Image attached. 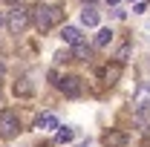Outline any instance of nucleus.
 Listing matches in <instances>:
<instances>
[{"label": "nucleus", "mask_w": 150, "mask_h": 147, "mask_svg": "<svg viewBox=\"0 0 150 147\" xmlns=\"http://www.w3.org/2000/svg\"><path fill=\"white\" fill-rule=\"evenodd\" d=\"M29 23H32V12L23 9V6H18L15 12H9V20H6L9 32H15V35H23V32L29 29Z\"/></svg>", "instance_id": "2"}, {"label": "nucleus", "mask_w": 150, "mask_h": 147, "mask_svg": "<svg viewBox=\"0 0 150 147\" xmlns=\"http://www.w3.org/2000/svg\"><path fill=\"white\" fill-rule=\"evenodd\" d=\"M20 133V118L15 110H0V136L3 139H15Z\"/></svg>", "instance_id": "3"}, {"label": "nucleus", "mask_w": 150, "mask_h": 147, "mask_svg": "<svg viewBox=\"0 0 150 147\" xmlns=\"http://www.w3.org/2000/svg\"><path fill=\"white\" fill-rule=\"evenodd\" d=\"M84 3H95V0H84Z\"/></svg>", "instance_id": "18"}, {"label": "nucleus", "mask_w": 150, "mask_h": 147, "mask_svg": "<svg viewBox=\"0 0 150 147\" xmlns=\"http://www.w3.org/2000/svg\"><path fill=\"white\" fill-rule=\"evenodd\" d=\"M133 110L136 112L150 110V87H139L136 90V95H133Z\"/></svg>", "instance_id": "5"}, {"label": "nucleus", "mask_w": 150, "mask_h": 147, "mask_svg": "<svg viewBox=\"0 0 150 147\" xmlns=\"http://www.w3.org/2000/svg\"><path fill=\"white\" fill-rule=\"evenodd\" d=\"M61 18H64V12H61L58 6H38L35 9V26L40 32H49Z\"/></svg>", "instance_id": "1"}, {"label": "nucleus", "mask_w": 150, "mask_h": 147, "mask_svg": "<svg viewBox=\"0 0 150 147\" xmlns=\"http://www.w3.org/2000/svg\"><path fill=\"white\" fill-rule=\"evenodd\" d=\"M32 90V87H29V84H15V92H23V95H26V92Z\"/></svg>", "instance_id": "14"}, {"label": "nucleus", "mask_w": 150, "mask_h": 147, "mask_svg": "<svg viewBox=\"0 0 150 147\" xmlns=\"http://www.w3.org/2000/svg\"><path fill=\"white\" fill-rule=\"evenodd\" d=\"M144 9H147V6H144V3H142V0H136V6H133V12H136V15H142V12H144Z\"/></svg>", "instance_id": "15"}, {"label": "nucleus", "mask_w": 150, "mask_h": 147, "mask_svg": "<svg viewBox=\"0 0 150 147\" xmlns=\"http://www.w3.org/2000/svg\"><path fill=\"white\" fill-rule=\"evenodd\" d=\"M107 3H110V6H118V3H121V0H107Z\"/></svg>", "instance_id": "16"}, {"label": "nucleus", "mask_w": 150, "mask_h": 147, "mask_svg": "<svg viewBox=\"0 0 150 147\" xmlns=\"http://www.w3.org/2000/svg\"><path fill=\"white\" fill-rule=\"evenodd\" d=\"M0 26H3V15H0Z\"/></svg>", "instance_id": "19"}, {"label": "nucleus", "mask_w": 150, "mask_h": 147, "mask_svg": "<svg viewBox=\"0 0 150 147\" xmlns=\"http://www.w3.org/2000/svg\"><path fill=\"white\" fill-rule=\"evenodd\" d=\"M110 40H112V32H110V29H101L98 37H95V46H107Z\"/></svg>", "instance_id": "12"}, {"label": "nucleus", "mask_w": 150, "mask_h": 147, "mask_svg": "<svg viewBox=\"0 0 150 147\" xmlns=\"http://www.w3.org/2000/svg\"><path fill=\"white\" fill-rule=\"evenodd\" d=\"M75 58H78V61H87V58H90V46H84V40L75 43Z\"/></svg>", "instance_id": "13"}, {"label": "nucleus", "mask_w": 150, "mask_h": 147, "mask_svg": "<svg viewBox=\"0 0 150 147\" xmlns=\"http://www.w3.org/2000/svg\"><path fill=\"white\" fill-rule=\"evenodd\" d=\"M3 3H18V0H3Z\"/></svg>", "instance_id": "17"}, {"label": "nucleus", "mask_w": 150, "mask_h": 147, "mask_svg": "<svg viewBox=\"0 0 150 147\" xmlns=\"http://www.w3.org/2000/svg\"><path fill=\"white\" fill-rule=\"evenodd\" d=\"M38 127H40V130H55L58 127V118L52 115V112H40V115H38Z\"/></svg>", "instance_id": "7"}, {"label": "nucleus", "mask_w": 150, "mask_h": 147, "mask_svg": "<svg viewBox=\"0 0 150 147\" xmlns=\"http://www.w3.org/2000/svg\"><path fill=\"white\" fill-rule=\"evenodd\" d=\"M61 37H64V40H67V43H81V40H84V37H81V32H78V29H75V26H64V32H61Z\"/></svg>", "instance_id": "8"}, {"label": "nucleus", "mask_w": 150, "mask_h": 147, "mask_svg": "<svg viewBox=\"0 0 150 147\" xmlns=\"http://www.w3.org/2000/svg\"><path fill=\"white\" fill-rule=\"evenodd\" d=\"M104 78H107V84H115L118 78H121V64H112L104 69Z\"/></svg>", "instance_id": "10"}, {"label": "nucleus", "mask_w": 150, "mask_h": 147, "mask_svg": "<svg viewBox=\"0 0 150 147\" xmlns=\"http://www.w3.org/2000/svg\"><path fill=\"white\" fill-rule=\"evenodd\" d=\"M104 144L107 147H121L124 144V136H121V133H110V136L104 139Z\"/></svg>", "instance_id": "11"}, {"label": "nucleus", "mask_w": 150, "mask_h": 147, "mask_svg": "<svg viewBox=\"0 0 150 147\" xmlns=\"http://www.w3.org/2000/svg\"><path fill=\"white\" fill-rule=\"evenodd\" d=\"M72 139H75V130L72 127H58V133H55L58 144H67V141H72Z\"/></svg>", "instance_id": "9"}, {"label": "nucleus", "mask_w": 150, "mask_h": 147, "mask_svg": "<svg viewBox=\"0 0 150 147\" xmlns=\"http://www.w3.org/2000/svg\"><path fill=\"white\" fill-rule=\"evenodd\" d=\"M81 23H84V26H98V12H95L93 3L84 6V12H81Z\"/></svg>", "instance_id": "6"}, {"label": "nucleus", "mask_w": 150, "mask_h": 147, "mask_svg": "<svg viewBox=\"0 0 150 147\" xmlns=\"http://www.w3.org/2000/svg\"><path fill=\"white\" fill-rule=\"evenodd\" d=\"M58 90L64 92V95H69V98H78V95H81V78H75V75L61 78V81H58Z\"/></svg>", "instance_id": "4"}]
</instances>
